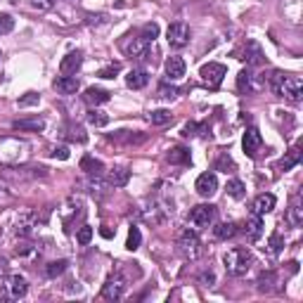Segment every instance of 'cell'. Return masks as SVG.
Wrapping results in <instances>:
<instances>
[{
	"label": "cell",
	"instance_id": "cell-1",
	"mask_svg": "<svg viewBox=\"0 0 303 303\" xmlns=\"http://www.w3.org/2000/svg\"><path fill=\"white\" fill-rule=\"evenodd\" d=\"M28 159V142L19 138H0V164L14 166Z\"/></svg>",
	"mask_w": 303,
	"mask_h": 303
},
{
	"label": "cell",
	"instance_id": "cell-2",
	"mask_svg": "<svg viewBox=\"0 0 303 303\" xmlns=\"http://www.w3.org/2000/svg\"><path fill=\"white\" fill-rule=\"evenodd\" d=\"M223 263H225L227 275L241 277V275H247L249 270H251V265H254V256H251L249 249L237 247V249H230V251L223 256Z\"/></svg>",
	"mask_w": 303,
	"mask_h": 303
},
{
	"label": "cell",
	"instance_id": "cell-3",
	"mask_svg": "<svg viewBox=\"0 0 303 303\" xmlns=\"http://www.w3.org/2000/svg\"><path fill=\"white\" fill-rule=\"evenodd\" d=\"M280 97H284V100H289V102H301L303 97V81L298 78V76H287L284 74L280 81H277V85L272 88Z\"/></svg>",
	"mask_w": 303,
	"mask_h": 303
},
{
	"label": "cell",
	"instance_id": "cell-4",
	"mask_svg": "<svg viewBox=\"0 0 303 303\" xmlns=\"http://www.w3.org/2000/svg\"><path fill=\"white\" fill-rule=\"evenodd\" d=\"M178 254L185 258V261H197L201 256V241L197 237V232L192 230H185V232L178 237Z\"/></svg>",
	"mask_w": 303,
	"mask_h": 303
},
{
	"label": "cell",
	"instance_id": "cell-5",
	"mask_svg": "<svg viewBox=\"0 0 303 303\" xmlns=\"http://www.w3.org/2000/svg\"><path fill=\"white\" fill-rule=\"evenodd\" d=\"M173 214V204L168 199H154L147 208H142V218L152 225H159V223H164L168 216Z\"/></svg>",
	"mask_w": 303,
	"mask_h": 303
},
{
	"label": "cell",
	"instance_id": "cell-6",
	"mask_svg": "<svg viewBox=\"0 0 303 303\" xmlns=\"http://www.w3.org/2000/svg\"><path fill=\"white\" fill-rule=\"evenodd\" d=\"M124 291H126V277L121 272L109 275L107 282L102 284V298H107V301H118L124 296Z\"/></svg>",
	"mask_w": 303,
	"mask_h": 303
},
{
	"label": "cell",
	"instance_id": "cell-7",
	"mask_svg": "<svg viewBox=\"0 0 303 303\" xmlns=\"http://www.w3.org/2000/svg\"><path fill=\"white\" fill-rule=\"evenodd\" d=\"M214 218H216V206H211V204H199L187 216L190 225H194V227H208L214 223Z\"/></svg>",
	"mask_w": 303,
	"mask_h": 303
},
{
	"label": "cell",
	"instance_id": "cell-8",
	"mask_svg": "<svg viewBox=\"0 0 303 303\" xmlns=\"http://www.w3.org/2000/svg\"><path fill=\"white\" fill-rule=\"evenodd\" d=\"M26 289H28V284L21 275H7L5 280H3V294H5L7 298H12V301L24 296Z\"/></svg>",
	"mask_w": 303,
	"mask_h": 303
},
{
	"label": "cell",
	"instance_id": "cell-9",
	"mask_svg": "<svg viewBox=\"0 0 303 303\" xmlns=\"http://www.w3.org/2000/svg\"><path fill=\"white\" fill-rule=\"evenodd\" d=\"M166 38H168L171 48H185L187 43H190V26H187L185 21H175V24L168 26Z\"/></svg>",
	"mask_w": 303,
	"mask_h": 303
},
{
	"label": "cell",
	"instance_id": "cell-10",
	"mask_svg": "<svg viewBox=\"0 0 303 303\" xmlns=\"http://www.w3.org/2000/svg\"><path fill=\"white\" fill-rule=\"evenodd\" d=\"M225 74H227V69L223 67V64H218V62L204 64V67H201V71H199L201 81L206 83V85H211V88H218V85L223 83V78H225Z\"/></svg>",
	"mask_w": 303,
	"mask_h": 303
},
{
	"label": "cell",
	"instance_id": "cell-11",
	"mask_svg": "<svg viewBox=\"0 0 303 303\" xmlns=\"http://www.w3.org/2000/svg\"><path fill=\"white\" fill-rule=\"evenodd\" d=\"M241 147H244V154L251 159L258 157V152H261L263 147V138L261 133L256 131V128H249L247 133H244V138H241Z\"/></svg>",
	"mask_w": 303,
	"mask_h": 303
},
{
	"label": "cell",
	"instance_id": "cell-12",
	"mask_svg": "<svg viewBox=\"0 0 303 303\" xmlns=\"http://www.w3.org/2000/svg\"><path fill=\"white\" fill-rule=\"evenodd\" d=\"M36 223H38L36 214H31V211H24V214L17 216V223H14V232L19 234V237H31V234H34Z\"/></svg>",
	"mask_w": 303,
	"mask_h": 303
},
{
	"label": "cell",
	"instance_id": "cell-13",
	"mask_svg": "<svg viewBox=\"0 0 303 303\" xmlns=\"http://www.w3.org/2000/svg\"><path fill=\"white\" fill-rule=\"evenodd\" d=\"M197 192L201 197H214L216 190H218V178H216V173H201L199 178H197Z\"/></svg>",
	"mask_w": 303,
	"mask_h": 303
},
{
	"label": "cell",
	"instance_id": "cell-14",
	"mask_svg": "<svg viewBox=\"0 0 303 303\" xmlns=\"http://www.w3.org/2000/svg\"><path fill=\"white\" fill-rule=\"evenodd\" d=\"M81 64H83V55L78 50H74V52H69L59 62V71H62V76H76V71L81 69Z\"/></svg>",
	"mask_w": 303,
	"mask_h": 303
},
{
	"label": "cell",
	"instance_id": "cell-15",
	"mask_svg": "<svg viewBox=\"0 0 303 303\" xmlns=\"http://www.w3.org/2000/svg\"><path fill=\"white\" fill-rule=\"evenodd\" d=\"M287 223L291 227H301L303 225V199L301 194H296L294 199H291L289 208H287Z\"/></svg>",
	"mask_w": 303,
	"mask_h": 303
},
{
	"label": "cell",
	"instance_id": "cell-16",
	"mask_svg": "<svg viewBox=\"0 0 303 303\" xmlns=\"http://www.w3.org/2000/svg\"><path fill=\"white\" fill-rule=\"evenodd\" d=\"M301 164V147H291L289 152H287V154H284L282 159H280V161H277V171L280 173H287V171H291V168H294V166H298Z\"/></svg>",
	"mask_w": 303,
	"mask_h": 303
},
{
	"label": "cell",
	"instance_id": "cell-17",
	"mask_svg": "<svg viewBox=\"0 0 303 303\" xmlns=\"http://www.w3.org/2000/svg\"><path fill=\"white\" fill-rule=\"evenodd\" d=\"M275 204H277V199H275V194H270V192H263V194H258L254 199V214H258V216H263V214H270L272 208H275Z\"/></svg>",
	"mask_w": 303,
	"mask_h": 303
},
{
	"label": "cell",
	"instance_id": "cell-18",
	"mask_svg": "<svg viewBox=\"0 0 303 303\" xmlns=\"http://www.w3.org/2000/svg\"><path fill=\"white\" fill-rule=\"evenodd\" d=\"M166 76L171 81H178L185 76V59L183 57H168L166 59Z\"/></svg>",
	"mask_w": 303,
	"mask_h": 303
},
{
	"label": "cell",
	"instance_id": "cell-19",
	"mask_svg": "<svg viewBox=\"0 0 303 303\" xmlns=\"http://www.w3.org/2000/svg\"><path fill=\"white\" fill-rule=\"evenodd\" d=\"M12 128H14V131H34V133H38V131L45 128V118H41V116L17 118V121L12 124Z\"/></svg>",
	"mask_w": 303,
	"mask_h": 303
},
{
	"label": "cell",
	"instance_id": "cell-20",
	"mask_svg": "<svg viewBox=\"0 0 303 303\" xmlns=\"http://www.w3.org/2000/svg\"><path fill=\"white\" fill-rule=\"evenodd\" d=\"M78 88H81V83L76 76H62L55 81V90L62 95H74V93H78Z\"/></svg>",
	"mask_w": 303,
	"mask_h": 303
},
{
	"label": "cell",
	"instance_id": "cell-21",
	"mask_svg": "<svg viewBox=\"0 0 303 303\" xmlns=\"http://www.w3.org/2000/svg\"><path fill=\"white\" fill-rule=\"evenodd\" d=\"M147 83H149V74L145 69H133L131 74L126 76V85L133 90H142Z\"/></svg>",
	"mask_w": 303,
	"mask_h": 303
},
{
	"label": "cell",
	"instance_id": "cell-22",
	"mask_svg": "<svg viewBox=\"0 0 303 303\" xmlns=\"http://www.w3.org/2000/svg\"><path fill=\"white\" fill-rule=\"evenodd\" d=\"M244 232H247L249 239H258L263 234V218L258 214H251L244 223Z\"/></svg>",
	"mask_w": 303,
	"mask_h": 303
},
{
	"label": "cell",
	"instance_id": "cell-23",
	"mask_svg": "<svg viewBox=\"0 0 303 303\" xmlns=\"http://www.w3.org/2000/svg\"><path fill=\"white\" fill-rule=\"evenodd\" d=\"M126 55L131 57H147V50H149V41H145L142 36L140 38H133L131 43H126Z\"/></svg>",
	"mask_w": 303,
	"mask_h": 303
},
{
	"label": "cell",
	"instance_id": "cell-24",
	"mask_svg": "<svg viewBox=\"0 0 303 303\" xmlns=\"http://www.w3.org/2000/svg\"><path fill=\"white\" fill-rule=\"evenodd\" d=\"M247 64H251V67H256V64H261L263 62V52L261 48H258V43L254 41H249L247 45H244V57H241Z\"/></svg>",
	"mask_w": 303,
	"mask_h": 303
},
{
	"label": "cell",
	"instance_id": "cell-25",
	"mask_svg": "<svg viewBox=\"0 0 303 303\" xmlns=\"http://www.w3.org/2000/svg\"><path fill=\"white\" fill-rule=\"evenodd\" d=\"M128 180H131V171H128V168H111L107 183H109L111 187H126Z\"/></svg>",
	"mask_w": 303,
	"mask_h": 303
},
{
	"label": "cell",
	"instance_id": "cell-26",
	"mask_svg": "<svg viewBox=\"0 0 303 303\" xmlns=\"http://www.w3.org/2000/svg\"><path fill=\"white\" fill-rule=\"evenodd\" d=\"M83 100L88 104H104V102H109V93L102 88H88L85 90V95H83Z\"/></svg>",
	"mask_w": 303,
	"mask_h": 303
},
{
	"label": "cell",
	"instance_id": "cell-27",
	"mask_svg": "<svg viewBox=\"0 0 303 303\" xmlns=\"http://www.w3.org/2000/svg\"><path fill=\"white\" fill-rule=\"evenodd\" d=\"M81 171H85L88 175H100V173L104 171V164L100 161V159H95V157H83L81 159Z\"/></svg>",
	"mask_w": 303,
	"mask_h": 303
},
{
	"label": "cell",
	"instance_id": "cell-28",
	"mask_svg": "<svg viewBox=\"0 0 303 303\" xmlns=\"http://www.w3.org/2000/svg\"><path fill=\"white\" fill-rule=\"evenodd\" d=\"M237 90L244 93V95H247V93H254V74L249 69H244L239 76H237Z\"/></svg>",
	"mask_w": 303,
	"mask_h": 303
},
{
	"label": "cell",
	"instance_id": "cell-29",
	"mask_svg": "<svg viewBox=\"0 0 303 303\" xmlns=\"http://www.w3.org/2000/svg\"><path fill=\"white\" fill-rule=\"evenodd\" d=\"M109 140H114V142H126V145H135V142H142L145 135H135V133H131V131H116L114 135H109Z\"/></svg>",
	"mask_w": 303,
	"mask_h": 303
},
{
	"label": "cell",
	"instance_id": "cell-30",
	"mask_svg": "<svg viewBox=\"0 0 303 303\" xmlns=\"http://www.w3.org/2000/svg\"><path fill=\"white\" fill-rule=\"evenodd\" d=\"M214 234H216V239H230V237L237 234V225L234 223H218L214 227Z\"/></svg>",
	"mask_w": 303,
	"mask_h": 303
},
{
	"label": "cell",
	"instance_id": "cell-31",
	"mask_svg": "<svg viewBox=\"0 0 303 303\" xmlns=\"http://www.w3.org/2000/svg\"><path fill=\"white\" fill-rule=\"evenodd\" d=\"M168 161H171V164H190V149H185V147H173V149L168 152Z\"/></svg>",
	"mask_w": 303,
	"mask_h": 303
},
{
	"label": "cell",
	"instance_id": "cell-32",
	"mask_svg": "<svg viewBox=\"0 0 303 303\" xmlns=\"http://www.w3.org/2000/svg\"><path fill=\"white\" fill-rule=\"evenodd\" d=\"M149 121H152V126H166L173 121V114L168 109H154L149 114Z\"/></svg>",
	"mask_w": 303,
	"mask_h": 303
},
{
	"label": "cell",
	"instance_id": "cell-33",
	"mask_svg": "<svg viewBox=\"0 0 303 303\" xmlns=\"http://www.w3.org/2000/svg\"><path fill=\"white\" fill-rule=\"evenodd\" d=\"M88 124H90V126H95V128H104V126L109 124V116H107L104 111L90 109V111H88Z\"/></svg>",
	"mask_w": 303,
	"mask_h": 303
},
{
	"label": "cell",
	"instance_id": "cell-34",
	"mask_svg": "<svg viewBox=\"0 0 303 303\" xmlns=\"http://www.w3.org/2000/svg\"><path fill=\"white\" fill-rule=\"evenodd\" d=\"M216 171H223V173H234V171H237V166H234L232 157H230V154H221L218 161H216Z\"/></svg>",
	"mask_w": 303,
	"mask_h": 303
},
{
	"label": "cell",
	"instance_id": "cell-35",
	"mask_svg": "<svg viewBox=\"0 0 303 303\" xmlns=\"http://www.w3.org/2000/svg\"><path fill=\"white\" fill-rule=\"evenodd\" d=\"M282 249H284V237L280 232H272L270 234V239H268V254L277 256Z\"/></svg>",
	"mask_w": 303,
	"mask_h": 303
},
{
	"label": "cell",
	"instance_id": "cell-36",
	"mask_svg": "<svg viewBox=\"0 0 303 303\" xmlns=\"http://www.w3.org/2000/svg\"><path fill=\"white\" fill-rule=\"evenodd\" d=\"M227 194H230V197H234V199H241V197H244V194H247V187H244V183H241V180H230V183H227Z\"/></svg>",
	"mask_w": 303,
	"mask_h": 303
},
{
	"label": "cell",
	"instance_id": "cell-37",
	"mask_svg": "<svg viewBox=\"0 0 303 303\" xmlns=\"http://www.w3.org/2000/svg\"><path fill=\"white\" fill-rule=\"evenodd\" d=\"M67 265L69 263L64 261V258H59V261H52V263H48V268H45V272H48V277H59L67 270Z\"/></svg>",
	"mask_w": 303,
	"mask_h": 303
},
{
	"label": "cell",
	"instance_id": "cell-38",
	"mask_svg": "<svg viewBox=\"0 0 303 303\" xmlns=\"http://www.w3.org/2000/svg\"><path fill=\"white\" fill-rule=\"evenodd\" d=\"M140 241H142L140 230L138 227H131V230H128V239H126V249H128V251H135V249L140 247Z\"/></svg>",
	"mask_w": 303,
	"mask_h": 303
},
{
	"label": "cell",
	"instance_id": "cell-39",
	"mask_svg": "<svg viewBox=\"0 0 303 303\" xmlns=\"http://www.w3.org/2000/svg\"><path fill=\"white\" fill-rule=\"evenodd\" d=\"M275 284V272H263L258 277V291H270Z\"/></svg>",
	"mask_w": 303,
	"mask_h": 303
},
{
	"label": "cell",
	"instance_id": "cell-40",
	"mask_svg": "<svg viewBox=\"0 0 303 303\" xmlns=\"http://www.w3.org/2000/svg\"><path fill=\"white\" fill-rule=\"evenodd\" d=\"M197 131H201V135H208V128L204 124H185V128H183V135H185V138H194V135H197Z\"/></svg>",
	"mask_w": 303,
	"mask_h": 303
},
{
	"label": "cell",
	"instance_id": "cell-41",
	"mask_svg": "<svg viewBox=\"0 0 303 303\" xmlns=\"http://www.w3.org/2000/svg\"><path fill=\"white\" fill-rule=\"evenodd\" d=\"M67 138L76 140V142H85V131H83L81 126H69L67 128Z\"/></svg>",
	"mask_w": 303,
	"mask_h": 303
},
{
	"label": "cell",
	"instance_id": "cell-42",
	"mask_svg": "<svg viewBox=\"0 0 303 303\" xmlns=\"http://www.w3.org/2000/svg\"><path fill=\"white\" fill-rule=\"evenodd\" d=\"M159 36V24H154V21H149V24H145V26H142V38H145V41H154V38H157Z\"/></svg>",
	"mask_w": 303,
	"mask_h": 303
},
{
	"label": "cell",
	"instance_id": "cell-43",
	"mask_svg": "<svg viewBox=\"0 0 303 303\" xmlns=\"http://www.w3.org/2000/svg\"><path fill=\"white\" fill-rule=\"evenodd\" d=\"M121 71V62H111L109 67H104V69H100V78H114V76Z\"/></svg>",
	"mask_w": 303,
	"mask_h": 303
},
{
	"label": "cell",
	"instance_id": "cell-44",
	"mask_svg": "<svg viewBox=\"0 0 303 303\" xmlns=\"http://www.w3.org/2000/svg\"><path fill=\"white\" fill-rule=\"evenodd\" d=\"M76 239H78V244H90V239H93V227L90 225H83L81 230H78V234H76Z\"/></svg>",
	"mask_w": 303,
	"mask_h": 303
},
{
	"label": "cell",
	"instance_id": "cell-45",
	"mask_svg": "<svg viewBox=\"0 0 303 303\" xmlns=\"http://www.w3.org/2000/svg\"><path fill=\"white\" fill-rule=\"evenodd\" d=\"M14 28V19L10 17V14H0V36H5L10 34Z\"/></svg>",
	"mask_w": 303,
	"mask_h": 303
},
{
	"label": "cell",
	"instance_id": "cell-46",
	"mask_svg": "<svg viewBox=\"0 0 303 303\" xmlns=\"http://www.w3.org/2000/svg\"><path fill=\"white\" fill-rule=\"evenodd\" d=\"M178 93L180 90L173 88V85H161V88H159V97H164V100H175Z\"/></svg>",
	"mask_w": 303,
	"mask_h": 303
},
{
	"label": "cell",
	"instance_id": "cell-47",
	"mask_svg": "<svg viewBox=\"0 0 303 303\" xmlns=\"http://www.w3.org/2000/svg\"><path fill=\"white\" fill-rule=\"evenodd\" d=\"M50 154H52L55 159H62V161H67V159H69V147H64V145L52 147V149H50Z\"/></svg>",
	"mask_w": 303,
	"mask_h": 303
},
{
	"label": "cell",
	"instance_id": "cell-48",
	"mask_svg": "<svg viewBox=\"0 0 303 303\" xmlns=\"http://www.w3.org/2000/svg\"><path fill=\"white\" fill-rule=\"evenodd\" d=\"M41 102V97L36 95V93H28L26 97H21L19 100V107H28V104H38Z\"/></svg>",
	"mask_w": 303,
	"mask_h": 303
},
{
	"label": "cell",
	"instance_id": "cell-49",
	"mask_svg": "<svg viewBox=\"0 0 303 303\" xmlns=\"http://www.w3.org/2000/svg\"><path fill=\"white\" fill-rule=\"evenodd\" d=\"M214 282H216V275H214V272H204V275L199 277V284H204V287H211Z\"/></svg>",
	"mask_w": 303,
	"mask_h": 303
},
{
	"label": "cell",
	"instance_id": "cell-50",
	"mask_svg": "<svg viewBox=\"0 0 303 303\" xmlns=\"http://www.w3.org/2000/svg\"><path fill=\"white\" fill-rule=\"evenodd\" d=\"M34 3V7H38V10H50V7L55 5V0H31Z\"/></svg>",
	"mask_w": 303,
	"mask_h": 303
},
{
	"label": "cell",
	"instance_id": "cell-51",
	"mask_svg": "<svg viewBox=\"0 0 303 303\" xmlns=\"http://www.w3.org/2000/svg\"><path fill=\"white\" fill-rule=\"evenodd\" d=\"M107 14H88V24H104Z\"/></svg>",
	"mask_w": 303,
	"mask_h": 303
},
{
	"label": "cell",
	"instance_id": "cell-52",
	"mask_svg": "<svg viewBox=\"0 0 303 303\" xmlns=\"http://www.w3.org/2000/svg\"><path fill=\"white\" fill-rule=\"evenodd\" d=\"M100 234H102V237H107V239H109V237H111V234H114V232H111L109 227H102V230H100Z\"/></svg>",
	"mask_w": 303,
	"mask_h": 303
}]
</instances>
